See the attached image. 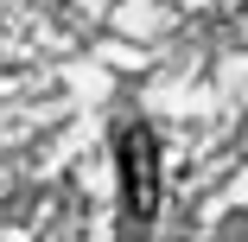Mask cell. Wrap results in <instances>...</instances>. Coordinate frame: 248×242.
Wrapping results in <instances>:
<instances>
[{"label": "cell", "mask_w": 248, "mask_h": 242, "mask_svg": "<svg viewBox=\"0 0 248 242\" xmlns=\"http://www.w3.org/2000/svg\"><path fill=\"white\" fill-rule=\"evenodd\" d=\"M121 185H127V217L153 223L159 217V147L146 128H121Z\"/></svg>", "instance_id": "obj_1"}]
</instances>
